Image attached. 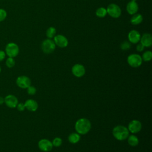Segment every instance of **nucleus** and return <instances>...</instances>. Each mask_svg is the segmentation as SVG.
Here are the masks:
<instances>
[{
    "instance_id": "obj_4",
    "label": "nucleus",
    "mask_w": 152,
    "mask_h": 152,
    "mask_svg": "<svg viewBox=\"0 0 152 152\" xmlns=\"http://www.w3.org/2000/svg\"><path fill=\"white\" fill-rule=\"evenodd\" d=\"M128 64L133 68L139 67L142 62V58L140 55L134 53L129 55L127 58Z\"/></svg>"
},
{
    "instance_id": "obj_19",
    "label": "nucleus",
    "mask_w": 152,
    "mask_h": 152,
    "mask_svg": "<svg viewBox=\"0 0 152 152\" xmlns=\"http://www.w3.org/2000/svg\"><path fill=\"white\" fill-rule=\"evenodd\" d=\"M127 139H128V143L129 144V145L132 147H135L139 143V140L138 137L134 135H129Z\"/></svg>"
},
{
    "instance_id": "obj_21",
    "label": "nucleus",
    "mask_w": 152,
    "mask_h": 152,
    "mask_svg": "<svg viewBox=\"0 0 152 152\" xmlns=\"http://www.w3.org/2000/svg\"><path fill=\"white\" fill-rule=\"evenodd\" d=\"M55 34H56V29L53 27H50L46 30V36L49 39H51V38L53 37L55 35Z\"/></svg>"
},
{
    "instance_id": "obj_28",
    "label": "nucleus",
    "mask_w": 152,
    "mask_h": 152,
    "mask_svg": "<svg viewBox=\"0 0 152 152\" xmlns=\"http://www.w3.org/2000/svg\"><path fill=\"white\" fill-rule=\"evenodd\" d=\"M17 109L18 110L20 111V112H22V111H24L26 109L25 107V106H24V103H18L17 106H16Z\"/></svg>"
},
{
    "instance_id": "obj_18",
    "label": "nucleus",
    "mask_w": 152,
    "mask_h": 152,
    "mask_svg": "<svg viewBox=\"0 0 152 152\" xmlns=\"http://www.w3.org/2000/svg\"><path fill=\"white\" fill-rule=\"evenodd\" d=\"M80 140V135L79 134L76 132L71 133L68 136V141L72 144H76L79 142Z\"/></svg>"
},
{
    "instance_id": "obj_22",
    "label": "nucleus",
    "mask_w": 152,
    "mask_h": 152,
    "mask_svg": "<svg viewBox=\"0 0 152 152\" xmlns=\"http://www.w3.org/2000/svg\"><path fill=\"white\" fill-rule=\"evenodd\" d=\"M142 59L145 62L150 61L152 58V52L150 50L145 52L142 56Z\"/></svg>"
},
{
    "instance_id": "obj_6",
    "label": "nucleus",
    "mask_w": 152,
    "mask_h": 152,
    "mask_svg": "<svg viewBox=\"0 0 152 152\" xmlns=\"http://www.w3.org/2000/svg\"><path fill=\"white\" fill-rule=\"evenodd\" d=\"M106 10L107 13L113 18H118L121 14V10L120 7L115 4H110L109 5Z\"/></svg>"
},
{
    "instance_id": "obj_10",
    "label": "nucleus",
    "mask_w": 152,
    "mask_h": 152,
    "mask_svg": "<svg viewBox=\"0 0 152 152\" xmlns=\"http://www.w3.org/2000/svg\"><path fill=\"white\" fill-rule=\"evenodd\" d=\"M72 73L76 77H81L86 73L85 67L80 64H75L72 68Z\"/></svg>"
},
{
    "instance_id": "obj_1",
    "label": "nucleus",
    "mask_w": 152,
    "mask_h": 152,
    "mask_svg": "<svg viewBox=\"0 0 152 152\" xmlns=\"http://www.w3.org/2000/svg\"><path fill=\"white\" fill-rule=\"evenodd\" d=\"M91 127L90 121L87 118H80L77 121L75 124V129L77 132L81 135L87 134Z\"/></svg>"
},
{
    "instance_id": "obj_32",
    "label": "nucleus",
    "mask_w": 152,
    "mask_h": 152,
    "mask_svg": "<svg viewBox=\"0 0 152 152\" xmlns=\"http://www.w3.org/2000/svg\"><path fill=\"white\" fill-rule=\"evenodd\" d=\"M137 0H131V1H136Z\"/></svg>"
},
{
    "instance_id": "obj_3",
    "label": "nucleus",
    "mask_w": 152,
    "mask_h": 152,
    "mask_svg": "<svg viewBox=\"0 0 152 152\" xmlns=\"http://www.w3.org/2000/svg\"><path fill=\"white\" fill-rule=\"evenodd\" d=\"M5 52L8 57L14 58L19 53V47L16 43L10 42L7 45Z\"/></svg>"
},
{
    "instance_id": "obj_7",
    "label": "nucleus",
    "mask_w": 152,
    "mask_h": 152,
    "mask_svg": "<svg viewBox=\"0 0 152 152\" xmlns=\"http://www.w3.org/2000/svg\"><path fill=\"white\" fill-rule=\"evenodd\" d=\"M16 84L21 88H27L31 85V80L26 75H21L17 77Z\"/></svg>"
},
{
    "instance_id": "obj_11",
    "label": "nucleus",
    "mask_w": 152,
    "mask_h": 152,
    "mask_svg": "<svg viewBox=\"0 0 152 152\" xmlns=\"http://www.w3.org/2000/svg\"><path fill=\"white\" fill-rule=\"evenodd\" d=\"M4 103L10 108H15L18 103V101L14 95L9 94L4 98Z\"/></svg>"
},
{
    "instance_id": "obj_9",
    "label": "nucleus",
    "mask_w": 152,
    "mask_h": 152,
    "mask_svg": "<svg viewBox=\"0 0 152 152\" xmlns=\"http://www.w3.org/2000/svg\"><path fill=\"white\" fill-rule=\"evenodd\" d=\"M142 128V124L140 121L134 119L131 121L128 126L129 132H131L132 134H136L139 132Z\"/></svg>"
},
{
    "instance_id": "obj_12",
    "label": "nucleus",
    "mask_w": 152,
    "mask_h": 152,
    "mask_svg": "<svg viewBox=\"0 0 152 152\" xmlns=\"http://www.w3.org/2000/svg\"><path fill=\"white\" fill-rule=\"evenodd\" d=\"M53 42L56 45L62 48L66 47L68 44V39L64 36L61 34H58L55 36Z\"/></svg>"
},
{
    "instance_id": "obj_29",
    "label": "nucleus",
    "mask_w": 152,
    "mask_h": 152,
    "mask_svg": "<svg viewBox=\"0 0 152 152\" xmlns=\"http://www.w3.org/2000/svg\"><path fill=\"white\" fill-rule=\"evenodd\" d=\"M137 50L138 51V52H142L144 49V46L140 43H138L137 46Z\"/></svg>"
},
{
    "instance_id": "obj_8",
    "label": "nucleus",
    "mask_w": 152,
    "mask_h": 152,
    "mask_svg": "<svg viewBox=\"0 0 152 152\" xmlns=\"http://www.w3.org/2000/svg\"><path fill=\"white\" fill-rule=\"evenodd\" d=\"M39 149L44 152H49L51 151L53 147L52 142L48 139H42L38 142Z\"/></svg>"
},
{
    "instance_id": "obj_2",
    "label": "nucleus",
    "mask_w": 152,
    "mask_h": 152,
    "mask_svg": "<svg viewBox=\"0 0 152 152\" xmlns=\"http://www.w3.org/2000/svg\"><path fill=\"white\" fill-rule=\"evenodd\" d=\"M129 131L128 128L123 125H117L112 130L113 136L119 141H123L129 136Z\"/></svg>"
},
{
    "instance_id": "obj_23",
    "label": "nucleus",
    "mask_w": 152,
    "mask_h": 152,
    "mask_svg": "<svg viewBox=\"0 0 152 152\" xmlns=\"http://www.w3.org/2000/svg\"><path fill=\"white\" fill-rule=\"evenodd\" d=\"M5 64H6V66L8 68H12L15 64V61L14 58L8 57L5 61Z\"/></svg>"
},
{
    "instance_id": "obj_20",
    "label": "nucleus",
    "mask_w": 152,
    "mask_h": 152,
    "mask_svg": "<svg viewBox=\"0 0 152 152\" xmlns=\"http://www.w3.org/2000/svg\"><path fill=\"white\" fill-rule=\"evenodd\" d=\"M107 10L106 8H103V7H100L96 11V14L97 17H100V18H103L104 17L106 14H107Z\"/></svg>"
},
{
    "instance_id": "obj_24",
    "label": "nucleus",
    "mask_w": 152,
    "mask_h": 152,
    "mask_svg": "<svg viewBox=\"0 0 152 152\" xmlns=\"http://www.w3.org/2000/svg\"><path fill=\"white\" fill-rule=\"evenodd\" d=\"M53 146H55L56 147H60L62 143V140L61 138L59 137H56L53 139V141L52 142Z\"/></svg>"
},
{
    "instance_id": "obj_14",
    "label": "nucleus",
    "mask_w": 152,
    "mask_h": 152,
    "mask_svg": "<svg viewBox=\"0 0 152 152\" xmlns=\"http://www.w3.org/2000/svg\"><path fill=\"white\" fill-rule=\"evenodd\" d=\"M26 109L31 112H35L38 109L37 102L33 99H28L24 103Z\"/></svg>"
},
{
    "instance_id": "obj_16",
    "label": "nucleus",
    "mask_w": 152,
    "mask_h": 152,
    "mask_svg": "<svg viewBox=\"0 0 152 152\" xmlns=\"http://www.w3.org/2000/svg\"><path fill=\"white\" fill-rule=\"evenodd\" d=\"M138 10V6L135 1H130L126 5V11L131 14L134 15L137 13Z\"/></svg>"
},
{
    "instance_id": "obj_15",
    "label": "nucleus",
    "mask_w": 152,
    "mask_h": 152,
    "mask_svg": "<svg viewBox=\"0 0 152 152\" xmlns=\"http://www.w3.org/2000/svg\"><path fill=\"white\" fill-rule=\"evenodd\" d=\"M140 41L144 47H150L152 45V36L149 33H145L141 37Z\"/></svg>"
},
{
    "instance_id": "obj_26",
    "label": "nucleus",
    "mask_w": 152,
    "mask_h": 152,
    "mask_svg": "<svg viewBox=\"0 0 152 152\" xmlns=\"http://www.w3.org/2000/svg\"><path fill=\"white\" fill-rule=\"evenodd\" d=\"M27 93L29 95H34L36 93V88H35V87L30 85L29 87L27 88Z\"/></svg>"
},
{
    "instance_id": "obj_33",
    "label": "nucleus",
    "mask_w": 152,
    "mask_h": 152,
    "mask_svg": "<svg viewBox=\"0 0 152 152\" xmlns=\"http://www.w3.org/2000/svg\"><path fill=\"white\" fill-rule=\"evenodd\" d=\"M1 66H0V72H1Z\"/></svg>"
},
{
    "instance_id": "obj_17",
    "label": "nucleus",
    "mask_w": 152,
    "mask_h": 152,
    "mask_svg": "<svg viewBox=\"0 0 152 152\" xmlns=\"http://www.w3.org/2000/svg\"><path fill=\"white\" fill-rule=\"evenodd\" d=\"M142 21V16L140 14H135L131 18V23L134 25L140 24Z\"/></svg>"
},
{
    "instance_id": "obj_25",
    "label": "nucleus",
    "mask_w": 152,
    "mask_h": 152,
    "mask_svg": "<svg viewBox=\"0 0 152 152\" xmlns=\"http://www.w3.org/2000/svg\"><path fill=\"white\" fill-rule=\"evenodd\" d=\"M130 48H131V44L128 41H124L121 45V48L122 50H128Z\"/></svg>"
},
{
    "instance_id": "obj_27",
    "label": "nucleus",
    "mask_w": 152,
    "mask_h": 152,
    "mask_svg": "<svg viewBox=\"0 0 152 152\" xmlns=\"http://www.w3.org/2000/svg\"><path fill=\"white\" fill-rule=\"evenodd\" d=\"M7 15V11L2 8H0V22L4 21L6 18Z\"/></svg>"
},
{
    "instance_id": "obj_5",
    "label": "nucleus",
    "mask_w": 152,
    "mask_h": 152,
    "mask_svg": "<svg viewBox=\"0 0 152 152\" xmlns=\"http://www.w3.org/2000/svg\"><path fill=\"white\" fill-rule=\"evenodd\" d=\"M55 46H56V45L54 43L53 40H51L50 39H48L45 40L42 43V45H41L42 50L44 53L47 54L52 53L55 49Z\"/></svg>"
},
{
    "instance_id": "obj_30",
    "label": "nucleus",
    "mask_w": 152,
    "mask_h": 152,
    "mask_svg": "<svg viewBox=\"0 0 152 152\" xmlns=\"http://www.w3.org/2000/svg\"><path fill=\"white\" fill-rule=\"evenodd\" d=\"M6 56V53L4 51L0 50V62L2 61Z\"/></svg>"
},
{
    "instance_id": "obj_31",
    "label": "nucleus",
    "mask_w": 152,
    "mask_h": 152,
    "mask_svg": "<svg viewBox=\"0 0 152 152\" xmlns=\"http://www.w3.org/2000/svg\"><path fill=\"white\" fill-rule=\"evenodd\" d=\"M4 103V98L0 96V104H2Z\"/></svg>"
},
{
    "instance_id": "obj_13",
    "label": "nucleus",
    "mask_w": 152,
    "mask_h": 152,
    "mask_svg": "<svg viewBox=\"0 0 152 152\" xmlns=\"http://www.w3.org/2000/svg\"><path fill=\"white\" fill-rule=\"evenodd\" d=\"M128 37L129 39V41L131 43H137L140 40L141 38V35L140 33L137 30H131L128 35Z\"/></svg>"
}]
</instances>
